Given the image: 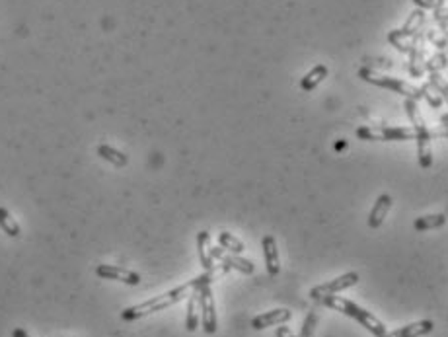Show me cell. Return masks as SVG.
<instances>
[{"instance_id": "obj_1", "label": "cell", "mask_w": 448, "mask_h": 337, "mask_svg": "<svg viewBox=\"0 0 448 337\" xmlns=\"http://www.w3.org/2000/svg\"><path fill=\"white\" fill-rule=\"evenodd\" d=\"M228 271H231V267H226L224 264H217L215 265V269L205 271L203 275L191 279V281L183 283V285L176 287V289L168 290V292H164V294H160V297H154V299H150V301H145L141 302V304H134V306L125 308L121 312V318L125 322H137V320H143V318L150 316V314L166 310V308H170L174 304L182 302L183 299H187L193 290H199L203 285H211L217 275H220V273H228Z\"/></svg>"}, {"instance_id": "obj_2", "label": "cell", "mask_w": 448, "mask_h": 337, "mask_svg": "<svg viewBox=\"0 0 448 337\" xmlns=\"http://www.w3.org/2000/svg\"><path fill=\"white\" fill-rule=\"evenodd\" d=\"M318 302H322V304L327 306V308H333V310L345 314V316H349V318H353V320H357L359 324L363 325L364 329H368L375 337H380L386 334V325L382 324V322L376 318L375 314L364 310V308H361L359 304H355V302L349 301V299H343V297H338V294H331V297L320 299Z\"/></svg>"}, {"instance_id": "obj_3", "label": "cell", "mask_w": 448, "mask_h": 337, "mask_svg": "<svg viewBox=\"0 0 448 337\" xmlns=\"http://www.w3.org/2000/svg\"><path fill=\"white\" fill-rule=\"evenodd\" d=\"M408 113L413 121V131H415V141H417V158L421 168L429 170L433 166V150H431V132L425 125L423 117L413 100H408Z\"/></svg>"}, {"instance_id": "obj_4", "label": "cell", "mask_w": 448, "mask_h": 337, "mask_svg": "<svg viewBox=\"0 0 448 337\" xmlns=\"http://www.w3.org/2000/svg\"><path fill=\"white\" fill-rule=\"evenodd\" d=\"M357 137L361 141H415L413 127H359Z\"/></svg>"}, {"instance_id": "obj_5", "label": "cell", "mask_w": 448, "mask_h": 337, "mask_svg": "<svg viewBox=\"0 0 448 337\" xmlns=\"http://www.w3.org/2000/svg\"><path fill=\"white\" fill-rule=\"evenodd\" d=\"M197 297H199V310H201V324H203V329H205V334L213 336V334H217L218 320L217 304H215V297H213L211 285H203L201 289L197 290Z\"/></svg>"}, {"instance_id": "obj_6", "label": "cell", "mask_w": 448, "mask_h": 337, "mask_svg": "<svg viewBox=\"0 0 448 337\" xmlns=\"http://www.w3.org/2000/svg\"><path fill=\"white\" fill-rule=\"evenodd\" d=\"M357 283H359V273H355V271L345 273V275L333 279V281H329V283H324V285H318L314 289H310V299L320 301V299H324V297H331V294H338V292L349 289V287H355Z\"/></svg>"}, {"instance_id": "obj_7", "label": "cell", "mask_w": 448, "mask_h": 337, "mask_svg": "<svg viewBox=\"0 0 448 337\" xmlns=\"http://www.w3.org/2000/svg\"><path fill=\"white\" fill-rule=\"evenodd\" d=\"M96 275L99 279H108V281H119L125 285H131L137 287L141 283V275L134 273L131 269H125V267H117V265H108L102 264L96 267Z\"/></svg>"}, {"instance_id": "obj_8", "label": "cell", "mask_w": 448, "mask_h": 337, "mask_svg": "<svg viewBox=\"0 0 448 337\" xmlns=\"http://www.w3.org/2000/svg\"><path fill=\"white\" fill-rule=\"evenodd\" d=\"M359 74H361V78L366 80V82H373V84L376 86H384V88H390V90L398 92V94H403V96L417 97V90L412 88L410 84H405V82L394 80V78H388V76H380V74L370 73V71H366V69H363Z\"/></svg>"}, {"instance_id": "obj_9", "label": "cell", "mask_w": 448, "mask_h": 337, "mask_svg": "<svg viewBox=\"0 0 448 337\" xmlns=\"http://www.w3.org/2000/svg\"><path fill=\"white\" fill-rule=\"evenodd\" d=\"M213 257H215V262H218V264H224L226 267L236 269V271H240L244 275H252L255 271L254 264H252L250 259L240 257V255H236V253L224 252L222 248H213Z\"/></svg>"}, {"instance_id": "obj_10", "label": "cell", "mask_w": 448, "mask_h": 337, "mask_svg": "<svg viewBox=\"0 0 448 337\" xmlns=\"http://www.w3.org/2000/svg\"><path fill=\"white\" fill-rule=\"evenodd\" d=\"M261 248H263V257H266L267 275L269 277H277L281 273V259H279V248L275 236L267 234L266 238L261 240Z\"/></svg>"}, {"instance_id": "obj_11", "label": "cell", "mask_w": 448, "mask_h": 337, "mask_svg": "<svg viewBox=\"0 0 448 337\" xmlns=\"http://www.w3.org/2000/svg\"><path fill=\"white\" fill-rule=\"evenodd\" d=\"M291 318V310H287V308H275V310H269V312L255 316L254 320H252V327H254V329H267V327H271V325L287 324Z\"/></svg>"}, {"instance_id": "obj_12", "label": "cell", "mask_w": 448, "mask_h": 337, "mask_svg": "<svg viewBox=\"0 0 448 337\" xmlns=\"http://www.w3.org/2000/svg\"><path fill=\"white\" fill-rule=\"evenodd\" d=\"M433 329H435L433 320H419V322H413V324L401 325L400 329L386 332L384 336L380 337H423L427 334H431Z\"/></svg>"}, {"instance_id": "obj_13", "label": "cell", "mask_w": 448, "mask_h": 337, "mask_svg": "<svg viewBox=\"0 0 448 337\" xmlns=\"http://www.w3.org/2000/svg\"><path fill=\"white\" fill-rule=\"evenodd\" d=\"M197 255L199 262L203 265L205 271L215 269V257H213V240H211V232L209 230H201L197 236Z\"/></svg>"}, {"instance_id": "obj_14", "label": "cell", "mask_w": 448, "mask_h": 337, "mask_svg": "<svg viewBox=\"0 0 448 337\" xmlns=\"http://www.w3.org/2000/svg\"><path fill=\"white\" fill-rule=\"evenodd\" d=\"M390 209H392V197H390L388 193L378 195V199H376L373 211L368 213V220H366L368 229L375 230V229H378V226H382V222H384V218L388 217Z\"/></svg>"}, {"instance_id": "obj_15", "label": "cell", "mask_w": 448, "mask_h": 337, "mask_svg": "<svg viewBox=\"0 0 448 337\" xmlns=\"http://www.w3.org/2000/svg\"><path fill=\"white\" fill-rule=\"evenodd\" d=\"M201 322V312H199V297L197 290H193L187 297V314H185V329L187 332H197Z\"/></svg>"}, {"instance_id": "obj_16", "label": "cell", "mask_w": 448, "mask_h": 337, "mask_svg": "<svg viewBox=\"0 0 448 337\" xmlns=\"http://www.w3.org/2000/svg\"><path fill=\"white\" fill-rule=\"evenodd\" d=\"M97 156L104 158V160H108V162H111V164H113V166H117V168H125V166L129 164V158H127V154H123L121 150H117V148H113V146H109V145L97 146Z\"/></svg>"}, {"instance_id": "obj_17", "label": "cell", "mask_w": 448, "mask_h": 337, "mask_svg": "<svg viewBox=\"0 0 448 337\" xmlns=\"http://www.w3.org/2000/svg\"><path fill=\"white\" fill-rule=\"evenodd\" d=\"M447 224V215L445 213H436V215H425V217H419L415 222H413V229L417 232H427V230L433 229H440Z\"/></svg>"}, {"instance_id": "obj_18", "label": "cell", "mask_w": 448, "mask_h": 337, "mask_svg": "<svg viewBox=\"0 0 448 337\" xmlns=\"http://www.w3.org/2000/svg\"><path fill=\"white\" fill-rule=\"evenodd\" d=\"M218 244H220V248L224 250V252H231L236 253V255H240L246 250V244H244L240 238H236L232 232H226V230H222L220 234H218Z\"/></svg>"}, {"instance_id": "obj_19", "label": "cell", "mask_w": 448, "mask_h": 337, "mask_svg": "<svg viewBox=\"0 0 448 337\" xmlns=\"http://www.w3.org/2000/svg\"><path fill=\"white\" fill-rule=\"evenodd\" d=\"M0 229L4 230V234H8L10 238H18V236L22 234L20 224H18L16 218L10 215V211L4 209V207H0Z\"/></svg>"}, {"instance_id": "obj_20", "label": "cell", "mask_w": 448, "mask_h": 337, "mask_svg": "<svg viewBox=\"0 0 448 337\" xmlns=\"http://www.w3.org/2000/svg\"><path fill=\"white\" fill-rule=\"evenodd\" d=\"M326 74H327L326 67H324V65H318V67H314L310 73L304 76L303 82H300V88H303L304 92H310V90H314L316 86L320 84V82L326 78Z\"/></svg>"}, {"instance_id": "obj_21", "label": "cell", "mask_w": 448, "mask_h": 337, "mask_svg": "<svg viewBox=\"0 0 448 337\" xmlns=\"http://www.w3.org/2000/svg\"><path fill=\"white\" fill-rule=\"evenodd\" d=\"M316 324H318V314H316L314 310H310V312H308V316L304 318L300 337H312V336H314Z\"/></svg>"}, {"instance_id": "obj_22", "label": "cell", "mask_w": 448, "mask_h": 337, "mask_svg": "<svg viewBox=\"0 0 448 337\" xmlns=\"http://www.w3.org/2000/svg\"><path fill=\"white\" fill-rule=\"evenodd\" d=\"M275 337H296L291 332V327H287V325H279L277 329H275Z\"/></svg>"}, {"instance_id": "obj_23", "label": "cell", "mask_w": 448, "mask_h": 337, "mask_svg": "<svg viewBox=\"0 0 448 337\" xmlns=\"http://www.w3.org/2000/svg\"><path fill=\"white\" fill-rule=\"evenodd\" d=\"M12 337H30L27 336V332L25 329H22V327H16L12 332Z\"/></svg>"}]
</instances>
